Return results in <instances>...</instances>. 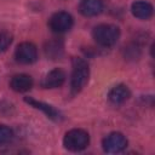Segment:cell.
<instances>
[{
	"label": "cell",
	"instance_id": "cell-1",
	"mask_svg": "<svg viewBox=\"0 0 155 155\" xmlns=\"http://www.w3.org/2000/svg\"><path fill=\"white\" fill-rule=\"evenodd\" d=\"M71 79H70V90L73 94L79 93L87 84L90 78V68L85 59L74 57L71 61Z\"/></svg>",
	"mask_w": 155,
	"mask_h": 155
},
{
	"label": "cell",
	"instance_id": "cell-2",
	"mask_svg": "<svg viewBox=\"0 0 155 155\" xmlns=\"http://www.w3.org/2000/svg\"><path fill=\"white\" fill-rule=\"evenodd\" d=\"M92 36L94 41L103 47H110L116 44L120 38V29L115 24L103 23L98 24L92 30Z\"/></svg>",
	"mask_w": 155,
	"mask_h": 155
},
{
	"label": "cell",
	"instance_id": "cell-3",
	"mask_svg": "<svg viewBox=\"0 0 155 155\" xmlns=\"http://www.w3.org/2000/svg\"><path fill=\"white\" fill-rule=\"evenodd\" d=\"M90 144V136L85 130L73 128L68 131L63 138V145L69 151H81Z\"/></svg>",
	"mask_w": 155,
	"mask_h": 155
},
{
	"label": "cell",
	"instance_id": "cell-4",
	"mask_svg": "<svg viewBox=\"0 0 155 155\" xmlns=\"http://www.w3.org/2000/svg\"><path fill=\"white\" fill-rule=\"evenodd\" d=\"M73 24V16L65 11H58L48 19V27L53 33H65L71 29Z\"/></svg>",
	"mask_w": 155,
	"mask_h": 155
},
{
	"label": "cell",
	"instance_id": "cell-5",
	"mask_svg": "<svg viewBox=\"0 0 155 155\" xmlns=\"http://www.w3.org/2000/svg\"><path fill=\"white\" fill-rule=\"evenodd\" d=\"M102 145H103V150L105 153L116 154V153H121L122 150L126 149L127 139L120 132H111L103 139Z\"/></svg>",
	"mask_w": 155,
	"mask_h": 155
},
{
	"label": "cell",
	"instance_id": "cell-6",
	"mask_svg": "<svg viewBox=\"0 0 155 155\" xmlns=\"http://www.w3.org/2000/svg\"><path fill=\"white\" fill-rule=\"evenodd\" d=\"M15 57L16 61L21 64H31L38 59V48L31 42H21L16 47Z\"/></svg>",
	"mask_w": 155,
	"mask_h": 155
},
{
	"label": "cell",
	"instance_id": "cell-7",
	"mask_svg": "<svg viewBox=\"0 0 155 155\" xmlns=\"http://www.w3.org/2000/svg\"><path fill=\"white\" fill-rule=\"evenodd\" d=\"M24 102L28 103L30 107L41 110L48 119H51V120H53V121H61V120L63 119L61 111L57 110L54 107L47 104V103H44V102H41V101H36V99H34V98H31V97H24Z\"/></svg>",
	"mask_w": 155,
	"mask_h": 155
},
{
	"label": "cell",
	"instance_id": "cell-8",
	"mask_svg": "<svg viewBox=\"0 0 155 155\" xmlns=\"http://www.w3.org/2000/svg\"><path fill=\"white\" fill-rule=\"evenodd\" d=\"M104 4L102 0H81L79 4V12L85 17H94L103 12Z\"/></svg>",
	"mask_w": 155,
	"mask_h": 155
},
{
	"label": "cell",
	"instance_id": "cell-9",
	"mask_svg": "<svg viewBox=\"0 0 155 155\" xmlns=\"http://www.w3.org/2000/svg\"><path fill=\"white\" fill-rule=\"evenodd\" d=\"M64 81H65V73L62 69L56 68L46 74V76L41 82V86L45 88H58L64 84Z\"/></svg>",
	"mask_w": 155,
	"mask_h": 155
},
{
	"label": "cell",
	"instance_id": "cell-10",
	"mask_svg": "<svg viewBox=\"0 0 155 155\" xmlns=\"http://www.w3.org/2000/svg\"><path fill=\"white\" fill-rule=\"evenodd\" d=\"M130 96H131L130 88L124 84H119L110 88V91L108 93V99L111 104L120 105V104L125 103L130 98Z\"/></svg>",
	"mask_w": 155,
	"mask_h": 155
},
{
	"label": "cell",
	"instance_id": "cell-11",
	"mask_svg": "<svg viewBox=\"0 0 155 155\" xmlns=\"http://www.w3.org/2000/svg\"><path fill=\"white\" fill-rule=\"evenodd\" d=\"M33 79L28 74H16L11 78L10 87L16 92H27L33 87Z\"/></svg>",
	"mask_w": 155,
	"mask_h": 155
},
{
	"label": "cell",
	"instance_id": "cell-12",
	"mask_svg": "<svg viewBox=\"0 0 155 155\" xmlns=\"http://www.w3.org/2000/svg\"><path fill=\"white\" fill-rule=\"evenodd\" d=\"M131 11H132V15L139 19H149L151 18L153 13H154V7L150 2L148 1H143V0H139V1H134L131 6Z\"/></svg>",
	"mask_w": 155,
	"mask_h": 155
},
{
	"label": "cell",
	"instance_id": "cell-13",
	"mask_svg": "<svg viewBox=\"0 0 155 155\" xmlns=\"http://www.w3.org/2000/svg\"><path fill=\"white\" fill-rule=\"evenodd\" d=\"M63 41L59 39H52L45 44V54L51 59H57L63 53Z\"/></svg>",
	"mask_w": 155,
	"mask_h": 155
},
{
	"label": "cell",
	"instance_id": "cell-14",
	"mask_svg": "<svg viewBox=\"0 0 155 155\" xmlns=\"http://www.w3.org/2000/svg\"><path fill=\"white\" fill-rule=\"evenodd\" d=\"M12 138H13V131L6 125H0V145L10 143Z\"/></svg>",
	"mask_w": 155,
	"mask_h": 155
},
{
	"label": "cell",
	"instance_id": "cell-15",
	"mask_svg": "<svg viewBox=\"0 0 155 155\" xmlns=\"http://www.w3.org/2000/svg\"><path fill=\"white\" fill-rule=\"evenodd\" d=\"M12 42V35L8 31H0V52H5Z\"/></svg>",
	"mask_w": 155,
	"mask_h": 155
}]
</instances>
